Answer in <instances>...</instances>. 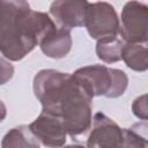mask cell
<instances>
[{
  "label": "cell",
  "mask_w": 148,
  "mask_h": 148,
  "mask_svg": "<svg viewBox=\"0 0 148 148\" xmlns=\"http://www.w3.org/2000/svg\"><path fill=\"white\" fill-rule=\"evenodd\" d=\"M32 89L42 111L60 118L71 138L84 134L90 128L94 97L72 74L40 69L34 77Z\"/></svg>",
  "instance_id": "1"
},
{
  "label": "cell",
  "mask_w": 148,
  "mask_h": 148,
  "mask_svg": "<svg viewBox=\"0 0 148 148\" xmlns=\"http://www.w3.org/2000/svg\"><path fill=\"white\" fill-rule=\"evenodd\" d=\"M49 14L31 10L27 0H0V52L20 61L54 28Z\"/></svg>",
  "instance_id": "2"
},
{
  "label": "cell",
  "mask_w": 148,
  "mask_h": 148,
  "mask_svg": "<svg viewBox=\"0 0 148 148\" xmlns=\"http://www.w3.org/2000/svg\"><path fill=\"white\" fill-rule=\"evenodd\" d=\"M72 76L92 96L117 98L121 96L128 86V79L124 71L109 68L105 65H89L76 69Z\"/></svg>",
  "instance_id": "3"
},
{
  "label": "cell",
  "mask_w": 148,
  "mask_h": 148,
  "mask_svg": "<svg viewBox=\"0 0 148 148\" xmlns=\"http://www.w3.org/2000/svg\"><path fill=\"white\" fill-rule=\"evenodd\" d=\"M148 7L138 0L125 3L120 15L119 35L126 43H143L148 40Z\"/></svg>",
  "instance_id": "4"
},
{
  "label": "cell",
  "mask_w": 148,
  "mask_h": 148,
  "mask_svg": "<svg viewBox=\"0 0 148 148\" xmlns=\"http://www.w3.org/2000/svg\"><path fill=\"white\" fill-rule=\"evenodd\" d=\"M94 39L119 36V17L114 7L105 1L89 3L83 24Z\"/></svg>",
  "instance_id": "5"
},
{
  "label": "cell",
  "mask_w": 148,
  "mask_h": 148,
  "mask_svg": "<svg viewBox=\"0 0 148 148\" xmlns=\"http://www.w3.org/2000/svg\"><path fill=\"white\" fill-rule=\"evenodd\" d=\"M90 133L87 139L88 147H123L124 134L117 123L102 112L94 114L91 119Z\"/></svg>",
  "instance_id": "6"
},
{
  "label": "cell",
  "mask_w": 148,
  "mask_h": 148,
  "mask_svg": "<svg viewBox=\"0 0 148 148\" xmlns=\"http://www.w3.org/2000/svg\"><path fill=\"white\" fill-rule=\"evenodd\" d=\"M30 131L38 141L46 147H61L66 143L67 132L60 118L42 111L29 125Z\"/></svg>",
  "instance_id": "7"
},
{
  "label": "cell",
  "mask_w": 148,
  "mask_h": 148,
  "mask_svg": "<svg viewBox=\"0 0 148 148\" xmlns=\"http://www.w3.org/2000/svg\"><path fill=\"white\" fill-rule=\"evenodd\" d=\"M88 5V0H53L50 15L60 28L71 30L84 24Z\"/></svg>",
  "instance_id": "8"
},
{
  "label": "cell",
  "mask_w": 148,
  "mask_h": 148,
  "mask_svg": "<svg viewBox=\"0 0 148 148\" xmlns=\"http://www.w3.org/2000/svg\"><path fill=\"white\" fill-rule=\"evenodd\" d=\"M72 36L71 31L65 28L56 27L46 37L38 44L42 52L52 59L65 58L72 49Z\"/></svg>",
  "instance_id": "9"
},
{
  "label": "cell",
  "mask_w": 148,
  "mask_h": 148,
  "mask_svg": "<svg viewBox=\"0 0 148 148\" xmlns=\"http://www.w3.org/2000/svg\"><path fill=\"white\" fill-rule=\"evenodd\" d=\"M121 60L128 68L135 72H146L148 68L147 46L143 43H125L121 51Z\"/></svg>",
  "instance_id": "10"
},
{
  "label": "cell",
  "mask_w": 148,
  "mask_h": 148,
  "mask_svg": "<svg viewBox=\"0 0 148 148\" xmlns=\"http://www.w3.org/2000/svg\"><path fill=\"white\" fill-rule=\"evenodd\" d=\"M40 142L30 131L29 125H20L6 133L2 138L1 147H24V148H38Z\"/></svg>",
  "instance_id": "11"
},
{
  "label": "cell",
  "mask_w": 148,
  "mask_h": 148,
  "mask_svg": "<svg viewBox=\"0 0 148 148\" xmlns=\"http://www.w3.org/2000/svg\"><path fill=\"white\" fill-rule=\"evenodd\" d=\"M124 40L118 36H108L97 39L96 43V56L99 60L105 64H113L121 60V51Z\"/></svg>",
  "instance_id": "12"
},
{
  "label": "cell",
  "mask_w": 148,
  "mask_h": 148,
  "mask_svg": "<svg viewBox=\"0 0 148 148\" xmlns=\"http://www.w3.org/2000/svg\"><path fill=\"white\" fill-rule=\"evenodd\" d=\"M123 147H147V120L134 124L131 128H123Z\"/></svg>",
  "instance_id": "13"
},
{
  "label": "cell",
  "mask_w": 148,
  "mask_h": 148,
  "mask_svg": "<svg viewBox=\"0 0 148 148\" xmlns=\"http://www.w3.org/2000/svg\"><path fill=\"white\" fill-rule=\"evenodd\" d=\"M132 112L133 114L141 119V120H147L148 118V111H147V95H141L136 97L133 101L132 104Z\"/></svg>",
  "instance_id": "14"
},
{
  "label": "cell",
  "mask_w": 148,
  "mask_h": 148,
  "mask_svg": "<svg viewBox=\"0 0 148 148\" xmlns=\"http://www.w3.org/2000/svg\"><path fill=\"white\" fill-rule=\"evenodd\" d=\"M14 75V66L10 60L0 58V86L7 83Z\"/></svg>",
  "instance_id": "15"
},
{
  "label": "cell",
  "mask_w": 148,
  "mask_h": 148,
  "mask_svg": "<svg viewBox=\"0 0 148 148\" xmlns=\"http://www.w3.org/2000/svg\"><path fill=\"white\" fill-rule=\"evenodd\" d=\"M6 116H7V108H6L5 103L2 101H0V123L5 120Z\"/></svg>",
  "instance_id": "16"
}]
</instances>
